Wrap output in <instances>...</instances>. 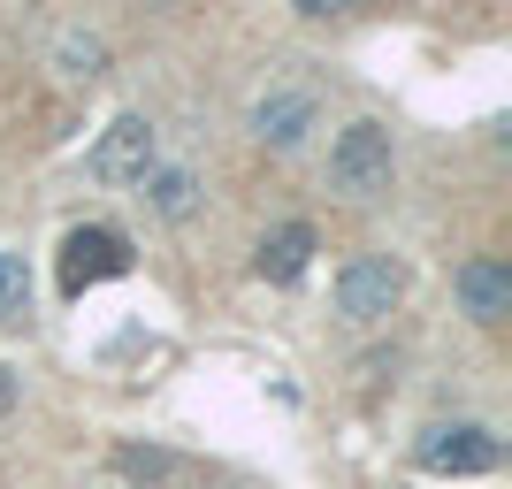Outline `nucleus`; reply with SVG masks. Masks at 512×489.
Returning <instances> with one entry per match:
<instances>
[{
    "mask_svg": "<svg viewBox=\"0 0 512 489\" xmlns=\"http://www.w3.org/2000/svg\"><path fill=\"white\" fill-rule=\"evenodd\" d=\"M459 306H467L474 321H482V329H490V321H505L512 314V268L505 260H467V268H459Z\"/></svg>",
    "mask_w": 512,
    "mask_h": 489,
    "instance_id": "obj_6",
    "label": "nucleus"
},
{
    "mask_svg": "<svg viewBox=\"0 0 512 489\" xmlns=\"http://www.w3.org/2000/svg\"><path fill=\"white\" fill-rule=\"evenodd\" d=\"M306 130H314V100H306V92H268V100L253 107V138L276 146V153H291Z\"/></svg>",
    "mask_w": 512,
    "mask_h": 489,
    "instance_id": "obj_7",
    "label": "nucleus"
},
{
    "mask_svg": "<svg viewBox=\"0 0 512 489\" xmlns=\"http://www.w3.org/2000/svg\"><path fill=\"white\" fill-rule=\"evenodd\" d=\"M130 268V245L115 230H69V245H62V283L69 291H85V283H100V276H123Z\"/></svg>",
    "mask_w": 512,
    "mask_h": 489,
    "instance_id": "obj_5",
    "label": "nucleus"
},
{
    "mask_svg": "<svg viewBox=\"0 0 512 489\" xmlns=\"http://www.w3.org/2000/svg\"><path fill=\"white\" fill-rule=\"evenodd\" d=\"M62 62H77L69 77H100V39H62Z\"/></svg>",
    "mask_w": 512,
    "mask_h": 489,
    "instance_id": "obj_11",
    "label": "nucleus"
},
{
    "mask_svg": "<svg viewBox=\"0 0 512 489\" xmlns=\"http://www.w3.org/2000/svg\"><path fill=\"white\" fill-rule=\"evenodd\" d=\"M306 260H314V230H306V222H283V230L260 237V276L268 283H299Z\"/></svg>",
    "mask_w": 512,
    "mask_h": 489,
    "instance_id": "obj_8",
    "label": "nucleus"
},
{
    "mask_svg": "<svg viewBox=\"0 0 512 489\" xmlns=\"http://www.w3.org/2000/svg\"><path fill=\"white\" fill-rule=\"evenodd\" d=\"M138 192H146V207H153V214L184 222V214H192V199H199V176H192V169H169V161H153Z\"/></svg>",
    "mask_w": 512,
    "mask_h": 489,
    "instance_id": "obj_9",
    "label": "nucleus"
},
{
    "mask_svg": "<svg viewBox=\"0 0 512 489\" xmlns=\"http://www.w3.org/2000/svg\"><path fill=\"white\" fill-rule=\"evenodd\" d=\"M413 459H421V474H490L497 467V436L474 428V421H444V428L421 436Z\"/></svg>",
    "mask_w": 512,
    "mask_h": 489,
    "instance_id": "obj_2",
    "label": "nucleus"
},
{
    "mask_svg": "<svg viewBox=\"0 0 512 489\" xmlns=\"http://www.w3.org/2000/svg\"><path fill=\"white\" fill-rule=\"evenodd\" d=\"M153 169V123L146 115H115L100 130V146H92V176L100 184H146Z\"/></svg>",
    "mask_w": 512,
    "mask_h": 489,
    "instance_id": "obj_4",
    "label": "nucleus"
},
{
    "mask_svg": "<svg viewBox=\"0 0 512 489\" xmlns=\"http://www.w3.org/2000/svg\"><path fill=\"white\" fill-rule=\"evenodd\" d=\"M23 314H31V268H23V253H0V321Z\"/></svg>",
    "mask_w": 512,
    "mask_h": 489,
    "instance_id": "obj_10",
    "label": "nucleus"
},
{
    "mask_svg": "<svg viewBox=\"0 0 512 489\" xmlns=\"http://www.w3.org/2000/svg\"><path fill=\"white\" fill-rule=\"evenodd\" d=\"M398 291H406V276L383 253H360V260H344V276H337V314L344 321H383L398 306Z\"/></svg>",
    "mask_w": 512,
    "mask_h": 489,
    "instance_id": "obj_3",
    "label": "nucleus"
},
{
    "mask_svg": "<svg viewBox=\"0 0 512 489\" xmlns=\"http://www.w3.org/2000/svg\"><path fill=\"white\" fill-rule=\"evenodd\" d=\"M329 184H337L344 199L390 192V130L375 123V115H360V123L337 130V146H329Z\"/></svg>",
    "mask_w": 512,
    "mask_h": 489,
    "instance_id": "obj_1",
    "label": "nucleus"
}]
</instances>
